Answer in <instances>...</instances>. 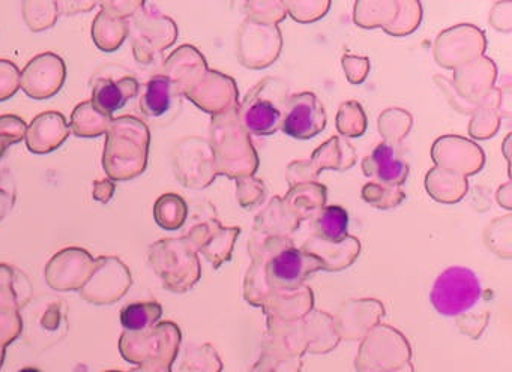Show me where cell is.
Listing matches in <instances>:
<instances>
[{"label":"cell","instance_id":"1","mask_svg":"<svg viewBox=\"0 0 512 372\" xmlns=\"http://www.w3.org/2000/svg\"><path fill=\"white\" fill-rule=\"evenodd\" d=\"M151 131L136 116L112 119L106 132L103 168L107 179L127 182L145 173L148 167Z\"/></svg>","mask_w":512,"mask_h":372},{"label":"cell","instance_id":"2","mask_svg":"<svg viewBox=\"0 0 512 372\" xmlns=\"http://www.w3.org/2000/svg\"><path fill=\"white\" fill-rule=\"evenodd\" d=\"M179 332L175 324L160 323L140 332H124L119 351L137 366H169L176 353Z\"/></svg>","mask_w":512,"mask_h":372},{"label":"cell","instance_id":"3","mask_svg":"<svg viewBox=\"0 0 512 372\" xmlns=\"http://www.w3.org/2000/svg\"><path fill=\"white\" fill-rule=\"evenodd\" d=\"M482 285L473 270L452 266L443 270L430 291L431 305L443 317H457L481 300Z\"/></svg>","mask_w":512,"mask_h":372},{"label":"cell","instance_id":"4","mask_svg":"<svg viewBox=\"0 0 512 372\" xmlns=\"http://www.w3.org/2000/svg\"><path fill=\"white\" fill-rule=\"evenodd\" d=\"M131 285L133 276L127 264L118 257L103 255L95 260L94 272L80 290V296L94 305H112L128 293Z\"/></svg>","mask_w":512,"mask_h":372},{"label":"cell","instance_id":"5","mask_svg":"<svg viewBox=\"0 0 512 372\" xmlns=\"http://www.w3.org/2000/svg\"><path fill=\"white\" fill-rule=\"evenodd\" d=\"M130 18L128 23L134 59L139 63H151L158 53L172 44L170 41L175 38H170V30L175 32V27L166 17L149 8L146 2Z\"/></svg>","mask_w":512,"mask_h":372},{"label":"cell","instance_id":"6","mask_svg":"<svg viewBox=\"0 0 512 372\" xmlns=\"http://www.w3.org/2000/svg\"><path fill=\"white\" fill-rule=\"evenodd\" d=\"M67 81V63L59 54H37L20 72V87L29 98L46 101L61 92Z\"/></svg>","mask_w":512,"mask_h":372},{"label":"cell","instance_id":"7","mask_svg":"<svg viewBox=\"0 0 512 372\" xmlns=\"http://www.w3.org/2000/svg\"><path fill=\"white\" fill-rule=\"evenodd\" d=\"M95 258L80 246H68L50 258L46 266V282L56 291L82 290L94 272Z\"/></svg>","mask_w":512,"mask_h":372},{"label":"cell","instance_id":"8","mask_svg":"<svg viewBox=\"0 0 512 372\" xmlns=\"http://www.w3.org/2000/svg\"><path fill=\"white\" fill-rule=\"evenodd\" d=\"M70 132V125L64 114L59 111H44L26 129V147L35 155H47L58 150L68 140Z\"/></svg>","mask_w":512,"mask_h":372},{"label":"cell","instance_id":"9","mask_svg":"<svg viewBox=\"0 0 512 372\" xmlns=\"http://www.w3.org/2000/svg\"><path fill=\"white\" fill-rule=\"evenodd\" d=\"M185 258L187 252L182 249L179 240H160L149 248V261L155 272L163 278L166 287L172 290H179L184 284L187 273H185Z\"/></svg>","mask_w":512,"mask_h":372},{"label":"cell","instance_id":"10","mask_svg":"<svg viewBox=\"0 0 512 372\" xmlns=\"http://www.w3.org/2000/svg\"><path fill=\"white\" fill-rule=\"evenodd\" d=\"M325 113L313 95H301L293 102L289 114L283 123L284 132L290 137H314L325 128Z\"/></svg>","mask_w":512,"mask_h":372},{"label":"cell","instance_id":"11","mask_svg":"<svg viewBox=\"0 0 512 372\" xmlns=\"http://www.w3.org/2000/svg\"><path fill=\"white\" fill-rule=\"evenodd\" d=\"M139 89V81L131 75L119 78V80L98 78L94 83V89H92L91 102L101 113L112 117L116 111L122 110L127 102L139 93Z\"/></svg>","mask_w":512,"mask_h":372},{"label":"cell","instance_id":"12","mask_svg":"<svg viewBox=\"0 0 512 372\" xmlns=\"http://www.w3.org/2000/svg\"><path fill=\"white\" fill-rule=\"evenodd\" d=\"M67 315V303L62 302V300H52V302L47 303L43 311L38 314L37 321L32 323L31 344H34L40 332V339L35 345L38 348L43 347L44 342H46L44 347H50L59 339L64 338L68 329Z\"/></svg>","mask_w":512,"mask_h":372},{"label":"cell","instance_id":"13","mask_svg":"<svg viewBox=\"0 0 512 372\" xmlns=\"http://www.w3.org/2000/svg\"><path fill=\"white\" fill-rule=\"evenodd\" d=\"M319 266L316 258L308 257L296 249H286L271 261L269 273L277 284L293 287Z\"/></svg>","mask_w":512,"mask_h":372},{"label":"cell","instance_id":"14","mask_svg":"<svg viewBox=\"0 0 512 372\" xmlns=\"http://www.w3.org/2000/svg\"><path fill=\"white\" fill-rule=\"evenodd\" d=\"M128 36H130L128 18L121 17L101 6V11L92 23V39L97 48L104 53H113L122 47Z\"/></svg>","mask_w":512,"mask_h":372},{"label":"cell","instance_id":"15","mask_svg":"<svg viewBox=\"0 0 512 372\" xmlns=\"http://www.w3.org/2000/svg\"><path fill=\"white\" fill-rule=\"evenodd\" d=\"M112 117L94 107L91 101L80 102L71 113L70 129L76 137L97 138L106 134Z\"/></svg>","mask_w":512,"mask_h":372},{"label":"cell","instance_id":"16","mask_svg":"<svg viewBox=\"0 0 512 372\" xmlns=\"http://www.w3.org/2000/svg\"><path fill=\"white\" fill-rule=\"evenodd\" d=\"M175 84L166 75H154L146 84L140 108L149 117H161L170 110Z\"/></svg>","mask_w":512,"mask_h":372},{"label":"cell","instance_id":"17","mask_svg":"<svg viewBox=\"0 0 512 372\" xmlns=\"http://www.w3.org/2000/svg\"><path fill=\"white\" fill-rule=\"evenodd\" d=\"M161 315L163 306L158 302L130 303L121 311V324L125 332H140L158 324Z\"/></svg>","mask_w":512,"mask_h":372},{"label":"cell","instance_id":"18","mask_svg":"<svg viewBox=\"0 0 512 372\" xmlns=\"http://www.w3.org/2000/svg\"><path fill=\"white\" fill-rule=\"evenodd\" d=\"M374 173L383 182L403 183L407 177V167L397 159L394 149L388 144L382 143L374 149L371 155Z\"/></svg>","mask_w":512,"mask_h":372},{"label":"cell","instance_id":"19","mask_svg":"<svg viewBox=\"0 0 512 372\" xmlns=\"http://www.w3.org/2000/svg\"><path fill=\"white\" fill-rule=\"evenodd\" d=\"M187 216V204L176 194H164L155 201L154 218L164 230H178Z\"/></svg>","mask_w":512,"mask_h":372},{"label":"cell","instance_id":"20","mask_svg":"<svg viewBox=\"0 0 512 372\" xmlns=\"http://www.w3.org/2000/svg\"><path fill=\"white\" fill-rule=\"evenodd\" d=\"M245 126L254 134L268 135L280 126L281 113L271 102L260 101L245 113Z\"/></svg>","mask_w":512,"mask_h":372},{"label":"cell","instance_id":"21","mask_svg":"<svg viewBox=\"0 0 512 372\" xmlns=\"http://www.w3.org/2000/svg\"><path fill=\"white\" fill-rule=\"evenodd\" d=\"M22 14L26 26L32 32H44V30H49L50 27L55 26L56 21H58V3L44 2V0L32 2V0H29V2L22 3Z\"/></svg>","mask_w":512,"mask_h":372},{"label":"cell","instance_id":"22","mask_svg":"<svg viewBox=\"0 0 512 372\" xmlns=\"http://www.w3.org/2000/svg\"><path fill=\"white\" fill-rule=\"evenodd\" d=\"M349 225V215L340 206H331L322 213L319 219V228L326 239L338 242L343 239Z\"/></svg>","mask_w":512,"mask_h":372},{"label":"cell","instance_id":"23","mask_svg":"<svg viewBox=\"0 0 512 372\" xmlns=\"http://www.w3.org/2000/svg\"><path fill=\"white\" fill-rule=\"evenodd\" d=\"M26 125L25 120L16 114H2L0 116V158L7 153L13 144H19L25 140Z\"/></svg>","mask_w":512,"mask_h":372},{"label":"cell","instance_id":"24","mask_svg":"<svg viewBox=\"0 0 512 372\" xmlns=\"http://www.w3.org/2000/svg\"><path fill=\"white\" fill-rule=\"evenodd\" d=\"M20 89V69L11 60L0 59V102L13 98Z\"/></svg>","mask_w":512,"mask_h":372},{"label":"cell","instance_id":"25","mask_svg":"<svg viewBox=\"0 0 512 372\" xmlns=\"http://www.w3.org/2000/svg\"><path fill=\"white\" fill-rule=\"evenodd\" d=\"M116 183L110 179L95 180L94 182V200L98 203L107 204L115 197Z\"/></svg>","mask_w":512,"mask_h":372},{"label":"cell","instance_id":"26","mask_svg":"<svg viewBox=\"0 0 512 372\" xmlns=\"http://www.w3.org/2000/svg\"><path fill=\"white\" fill-rule=\"evenodd\" d=\"M100 5L115 12V14L121 15V17L130 18L139 11L143 2H134V0L133 2H122V0L116 2V0H113V2H101Z\"/></svg>","mask_w":512,"mask_h":372},{"label":"cell","instance_id":"27","mask_svg":"<svg viewBox=\"0 0 512 372\" xmlns=\"http://www.w3.org/2000/svg\"><path fill=\"white\" fill-rule=\"evenodd\" d=\"M59 15H74L80 12H89L98 5V2H56Z\"/></svg>","mask_w":512,"mask_h":372},{"label":"cell","instance_id":"28","mask_svg":"<svg viewBox=\"0 0 512 372\" xmlns=\"http://www.w3.org/2000/svg\"><path fill=\"white\" fill-rule=\"evenodd\" d=\"M14 203H16V194L0 185V221L5 219V216L10 213V210L14 207Z\"/></svg>","mask_w":512,"mask_h":372},{"label":"cell","instance_id":"29","mask_svg":"<svg viewBox=\"0 0 512 372\" xmlns=\"http://www.w3.org/2000/svg\"><path fill=\"white\" fill-rule=\"evenodd\" d=\"M5 362V348H0V368L4 365Z\"/></svg>","mask_w":512,"mask_h":372},{"label":"cell","instance_id":"30","mask_svg":"<svg viewBox=\"0 0 512 372\" xmlns=\"http://www.w3.org/2000/svg\"><path fill=\"white\" fill-rule=\"evenodd\" d=\"M19 372H41L38 368H32V366H28V368L20 369Z\"/></svg>","mask_w":512,"mask_h":372},{"label":"cell","instance_id":"31","mask_svg":"<svg viewBox=\"0 0 512 372\" xmlns=\"http://www.w3.org/2000/svg\"><path fill=\"white\" fill-rule=\"evenodd\" d=\"M107 372H122V371H107ZM128 372H133V371H128Z\"/></svg>","mask_w":512,"mask_h":372},{"label":"cell","instance_id":"32","mask_svg":"<svg viewBox=\"0 0 512 372\" xmlns=\"http://www.w3.org/2000/svg\"><path fill=\"white\" fill-rule=\"evenodd\" d=\"M0 180H2V174H0Z\"/></svg>","mask_w":512,"mask_h":372}]
</instances>
